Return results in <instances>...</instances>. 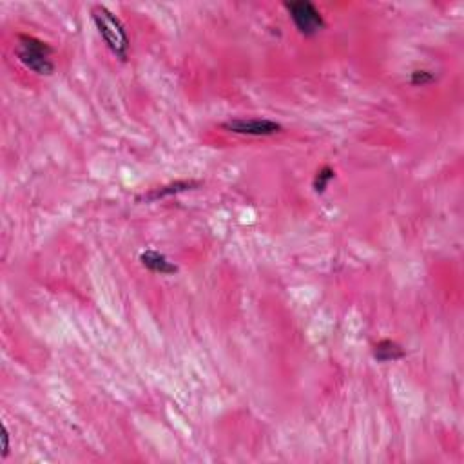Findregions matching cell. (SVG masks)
Masks as SVG:
<instances>
[{"label": "cell", "mask_w": 464, "mask_h": 464, "mask_svg": "<svg viewBox=\"0 0 464 464\" xmlns=\"http://www.w3.org/2000/svg\"><path fill=\"white\" fill-rule=\"evenodd\" d=\"M93 20H95L100 37L103 39L109 51L118 56L120 60H127L131 42L129 34L125 31V26L122 24L120 18L116 17L112 11H109L105 6L98 4L93 8Z\"/></svg>", "instance_id": "obj_1"}, {"label": "cell", "mask_w": 464, "mask_h": 464, "mask_svg": "<svg viewBox=\"0 0 464 464\" xmlns=\"http://www.w3.org/2000/svg\"><path fill=\"white\" fill-rule=\"evenodd\" d=\"M53 49L49 44L30 37V34H18L17 56L22 64L31 69L37 75H53L55 64L51 60Z\"/></svg>", "instance_id": "obj_2"}, {"label": "cell", "mask_w": 464, "mask_h": 464, "mask_svg": "<svg viewBox=\"0 0 464 464\" xmlns=\"http://www.w3.org/2000/svg\"><path fill=\"white\" fill-rule=\"evenodd\" d=\"M283 6L290 13L294 26L303 37H316L325 30V18L321 11L309 0H292V2H285Z\"/></svg>", "instance_id": "obj_3"}, {"label": "cell", "mask_w": 464, "mask_h": 464, "mask_svg": "<svg viewBox=\"0 0 464 464\" xmlns=\"http://www.w3.org/2000/svg\"><path fill=\"white\" fill-rule=\"evenodd\" d=\"M224 129L247 136H272L281 133V125L269 118H232L225 122Z\"/></svg>", "instance_id": "obj_4"}, {"label": "cell", "mask_w": 464, "mask_h": 464, "mask_svg": "<svg viewBox=\"0 0 464 464\" xmlns=\"http://www.w3.org/2000/svg\"><path fill=\"white\" fill-rule=\"evenodd\" d=\"M140 262L146 269H149L150 272H156V274L171 276L178 272V266L169 262L164 254L156 252V250H146V252L140 254Z\"/></svg>", "instance_id": "obj_5"}, {"label": "cell", "mask_w": 464, "mask_h": 464, "mask_svg": "<svg viewBox=\"0 0 464 464\" xmlns=\"http://www.w3.org/2000/svg\"><path fill=\"white\" fill-rule=\"evenodd\" d=\"M200 185H202V181H194V180L174 181V183L164 185V187H158V189L149 191L147 194H142V196L138 198V202H142V200H146V202H155V200L165 198V196H171V194H178V193H183V191L196 189V187H200Z\"/></svg>", "instance_id": "obj_6"}, {"label": "cell", "mask_w": 464, "mask_h": 464, "mask_svg": "<svg viewBox=\"0 0 464 464\" xmlns=\"http://www.w3.org/2000/svg\"><path fill=\"white\" fill-rule=\"evenodd\" d=\"M404 356H406V352L403 350V347L392 340H382L374 347V357L379 363L399 361Z\"/></svg>", "instance_id": "obj_7"}, {"label": "cell", "mask_w": 464, "mask_h": 464, "mask_svg": "<svg viewBox=\"0 0 464 464\" xmlns=\"http://www.w3.org/2000/svg\"><path fill=\"white\" fill-rule=\"evenodd\" d=\"M335 178V171L332 167H328V165H325V167L319 169L318 172H316L314 176V181H312V187H314V191L318 194H323L325 191L328 189V185H330V181Z\"/></svg>", "instance_id": "obj_8"}, {"label": "cell", "mask_w": 464, "mask_h": 464, "mask_svg": "<svg viewBox=\"0 0 464 464\" xmlns=\"http://www.w3.org/2000/svg\"><path fill=\"white\" fill-rule=\"evenodd\" d=\"M435 80V75L432 71H426V69H417L413 71L412 77H410V82L413 86H426V84H432Z\"/></svg>", "instance_id": "obj_9"}, {"label": "cell", "mask_w": 464, "mask_h": 464, "mask_svg": "<svg viewBox=\"0 0 464 464\" xmlns=\"http://www.w3.org/2000/svg\"><path fill=\"white\" fill-rule=\"evenodd\" d=\"M2 441H4V446H2V459H6L9 453V434H8V428H2Z\"/></svg>", "instance_id": "obj_10"}]
</instances>
